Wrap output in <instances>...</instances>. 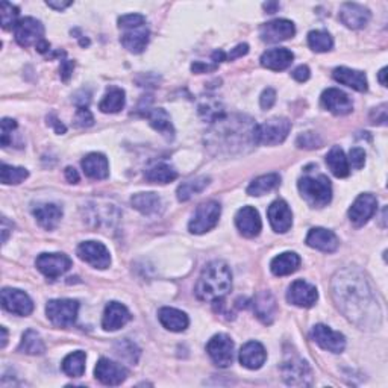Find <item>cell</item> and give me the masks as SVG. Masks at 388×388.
Listing matches in <instances>:
<instances>
[{
    "label": "cell",
    "mask_w": 388,
    "mask_h": 388,
    "mask_svg": "<svg viewBox=\"0 0 388 388\" xmlns=\"http://www.w3.org/2000/svg\"><path fill=\"white\" fill-rule=\"evenodd\" d=\"M82 168L87 176L96 181L106 179L109 174V164L102 153H90L82 159Z\"/></svg>",
    "instance_id": "32"
},
{
    "label": "cell",
    "mask_w": 388,
    "mask_h": 388,
    "mask_svg": "<svg viewBox=\"0 0 388 388\" xmlns=\"http://www.w3.org/2000/svg\"><path fill=\"white\" fill-rule=\"evenodd\" d=\"M308 46L314 52L323 54L334 47V40L326 31H311L308 34Z\"/></svg>",
    "instance_id": "44"
},
{
    "label": "cell",
    "mask_w": 388,
    "mask_h": 388,
    "mask_svg": "<svg viewBox=\"0 0 388 388\" xmlns=\"http://www.w3.org/2000/svg\"><path fill=\"white\" fill-rule=\"evenodd\" d=\"M220 214H222V207L220 203L216 201H208L199 205L193 218L190 220L188 225L190 232L196 233V236H201V233L211 231L218 223Z\"/></svg>",
    "instance_id": "6"
},
{
    "label": "cell",
    "mask_w": 388,
    "mask_h": 388,
    "mask_svg": "<svg viewBox=\"0 0 388 388\" xmlns=\"http://www.w3.org/2000/svg\"><path fill=\"white\" fill-rule=\"evenodd\" d=\"M319 299L317 288L304 279H297L290 285L287 291V300L299 308H311Z\"/></svg>",
    "instance_id": "16"
},
{
    "label": "cell",
    "mask_w": 388,
    "mask_h": 388,
    "mask_svg": "<svg viewBox=\"0 0 388 388\" xmlns=\"http://www.w3.org/2000/svg\"><path fill=\"white\" fill-rule=\"evenodd\" d=\"M247 52H249V46L246 45V43H244V45H238L236 49L231 50V54L226 55V60H229V61L237 60V58L247 55Z\"/></svg>",
    "instance_id": "55"
},
{
    "label": "cell",
    "mask_w": 388,
    "mask_h": 388,
    "mask_svg": "<svg viewBox=\"0 0 388 388\" xmlns=\"http://www.w3.org/2000/svg\"><path fill=\"white\" fill-rule=\"evenodd\" d=\"M232 287V273L225 261H212L203 269L196 285V296L203 302H217Z\"/></svg>",
    "instance_id": "3"
},
{
    "label": "cell",
    "mask_w": 388,
    "mask_h": 388,
    "mask_svg": "<svg viewBox=\"0 0 388 388\" xmlns=\"http://www.w3.org/2000/svg\"><path fill=\"white\" fill-rule=\"evenodd\" d=\"M297 188L304 199L308 202L311 207H326L332 199V185L331 181L325 174L319 176H305L299 179Z\"/></svg>",
    "instance_id": "4"
},
{
    "label": "cell",
    "mask_w": 388,
    "mask_h": 388,
    "mask_svg": "<svg viewBox=\"0 0 388 388\" xmlns=\"http://www.w3.org/2000/svg\"><path fill=\"white\" fill-rule=\"evenodd\" d=\"M282 378L288 385L308 387L312 384V372L308 363L300 358H291L285 361L281 367Z\"/></svg>",
    "instance_id": "9"
},
{
    "label": "cell",
    "mask_w": 388,
    "mask_h": 388,
    "mask_svg": "<svg viewBox=\"0 0 388 388\" xmlns=\"http://www.w3.org/2000/svg\"><path fill=\"white\" fill-rule=\"evenodd\" d=\"M146 117H148L150 126L158 130L161 135H164L166 138H168V140H172L174 137V129L170 120V115H168L166 109L163 108L149 109V111L146 113Z\"/></svg>",
    "instance_id": "35"
},
{
    "label": "cell",
    "mask_w": 388,
    "mask_h": 388,
    "mask_svg": "<svg viewBox=\"0 0 388 388\" xmlns=\"http://www.w3.org/2000/svg\"><path fill=\"white\" fill-rule=\"evenodd\" d=\"M133 207L140 211L143 216H158L163 212V199L157 193H137L130 199Z\"/></svg>",
    "instance_id": "30"
},
{
    "label": "cell",
    "mask_w": 388,
    "mask_h": 388,
    "mask_svg": "<svg viewBox=\"0 0 388 388\" xmlns=\"http://www.w3.org/2000/svg\"><path fill=\"white\" fill-rule=\"evenodd\" d=\"M47 120H49V124H52V126L55 128L56 134H65V130H67V129H65L64 124H62L60 120H58L54 114L49 115Z\"/></svg>",
    "instance_id": "57"
},
{
    "label": "cell",
    "mask_w": 388,
    "mask_h": 388,
    "mask_svg": "<svg viewBox=\"0 0 388 388\" xmlns=\"http://www.w3.org/2000/svg\"><path fill=\"white\" fill-rule=\"evenodd\" d=\"M94 375L104 385H120L126 380L128 370L119 363H114L108 358H100L94 369Z\"/></svg>",
    "instance_id": "18"
},
{
    "label": "cell",
    "mask_w": 388,
    "mask_h": 388,
    "mask_svg": "<svg viewBox=\"0 0 388 388\" xmlns=\"http://www.w3.org/2000/svg\"><path fill=\"white\" fill-rule=\"evenodd\" d=\"M149 29L146 26L129 29V31L122 35V45L124 49H128L130 54H141L149 45Z\"/></svg>",
    "instance_id": "33"
},
{
    "label": "cell",
    "mask_w": 388,
    "mask_h": 388,
    "mask_svg": "<svg viewBox=\"0 0 388 388\" xmlns=\"http://www.w3.org/2000/svg\"><path fill=\"white\" fill-rule=\"evenodd\" d=\"M326 164L329 170L332 172L334 176L336 178H347L350 173V167L347 163V158L344 155L343 149L340 146H334L326 155Z\"/></svg>",
    "instance_id": "36"
},
{
    "label": "cell",
    "mask_w": 388,
    "mask_h": 388,
    "mask_svg": "<svg viewBox=\"0 0 388 388\" xmlns=\"http://www.w3.org/2000/svg\"><path fill=\"white\" fill-rule=\"evenodd\" d=\"M32 212L41 228L47 231L55 229L62 218V208L55 203H40L36 205Z\"/></svg>",
    "instance_id": "27"
},
{
    "label": "cell",
    "mask_w": 388,
    "mask_h": 388,
    "mask_svg": "<svg viewBox=\"0 0 388 388\" xmlns=\"http://www.w3.org/2000/svg\"><path fill=\"white\" fill-rule=\"evenodd\" d=\"M349 167L352 166L355 170H361L365 164V152L361 148H354L350 149L349 152V158H347Z\"/></svg>",
    "instance_id": "50"
},
{
    "label": "cell",
    "mask_w": 388,
    "mask_h": 388,
    "mask_svg": "<svg viewBox=\"0 0 388 388\" xmlns=\"http://www.w3.org/2000/svg\"><path fill=\"white\" fill-rule=\"evenodd\" d=\"M332 297L339 310L361 329H378L383 323V311L367 277L356 267L336 272L332 279Z\"/></svg>",
    "instance_id": "1"
},
{
    "label": "cell",
    "mask_w": 388,
    "mask_h": 388,
    "mask_svg": "<svg viewBox=\"0 0 388 388\" xmlns=\"http://www.w3.org/2000/svg\"><path fill=\"white\" fill-rule=\"evenodd\" d=\"M277 8H279V3H276V2H269V3H264V10H266L269 14H273Z\"/></svg>",
    "instance_id": "62"
},
{
    "label": "cell",
    "mask_w": 388,
    "mask_h": 388,
    "mask_svg": "<svg viewBox=\"0 0 388 388\" xmlns=\"http://www.w3.org/2000/svg\"><path fill=\"white\" fill-rule=\"evenodd\" d=\"M19 8L16 5H12L10 2H2L0 3V20H2V27L8 29L17 26V19H19Z\"/></svg>",
    "instance_id": "45"
},
{
    "label": "cell",
    "mask_w": 388,
    "mask_h": 388,
    "mask_svg": "<svg viewBox=\"0 0 388 388\" xmlns=\"http://www.w3.org/2000/svg\"><path fill=\"white\" fill-rule=\"evenodd\" d=\"M297 146L300 149H319L321 148V144H323V141H321V138L317 135V134H314V133H305V134H300L297 137Z\"/></svg>",
    "instance_id": "47"
},
{
    "label": "cell",
    "mask_w": 388,
    "mask_h": 388,
    "mask_svg": "<svg viewBox=\"0 0 388 388\" xmlns=\"http://www.w3.org/2000/svg\"><path fill=\"white\" fill-rule=\"evenodd\" d=\"M276 102V91L273 89H266L260 98V105L262 109H270Z\"/></svg>",
    "instance_id": "52"
},
{
    "label": "cell",
    "mask_w": 388,
    "mask_h": 388,
    "mask_svg": "<svg viewBox=\"0 0 388 388\" xmlns=\"http://www.w3.org/2000/svg\"><path fill=\"white\" fill-rule=\"evenodd\" d=\"M269 222L277 233H285L291 229L293 212L285 201H275L267 211Z\"/></svg>",
    "instance_id": "20"
},
{
    "label": "cell",
    "mask_w": 388,
    "mask_h": 388,
    "mask_svg": "<svg viewBox=\"0 0 388 388\" xmlns=\"http://www.w3.org/2000/svg\"><path fill=\"white\" fill-rule=\"evenodd\" d=\"M291 130V123L284 117H273L261 124H256L255 143L261 146H276L285 141Z\"/></svg>",
    "instance_id": "5"
},
{
    "label": "cell",
    "mask_w": 388,
    "mask_h": 388,
    "mask_svg": "<svg viewBox=\"0 0 388 388\" xmlns=\"http://www.w3.org/2000/svg\"><path fill=\"white\" fill-rule=\"evenodd\" d=\"M320 104L335 115H347L354 111V104L346 93L339 89H328L320 98Z\"/></svg>",
    "instance_id": "19"
},
{
    "label": "cell",
    "mask_w": 388,
    "mask_h": 388,
    "mask_svg": "<svg viewBox=\"0 0 388 388\" xmlns=\"http://www.w3.org/2000/svg\"><path fill=\"white\" fill-rule=\"evenodd\" d=\"M2 306L16 316L26 317L34 311V302L25 291L17 288L2 290Z\"/></svg>",
    "instance_id": "14"
},
{
    "label": "cell",
    "mask_w": 388,
    "mask_h": 388,
    "mask_svg": "<svg viewBox=\"0 0 388 388\" xmlns=\"http://www.w3.org/2000/svg\"><path fill=\"white\" fill-rule=\"evenodd\" d=\"M130 319L133 316L126 306L119 302H109L105 308L104 319H102V326L105 331H117L126 325Z\"/></svg>",
    "instance_id": "24"
},
{
    "label": "cell",
    "mask_w": 388,
    "mask_h": 388,
    "mask_svg": "<svg viewBox=\"0 0 388 388\" xmlns=\"http://www.w3.org/2000/svg\"><path fill=\"white\" fill-rule=\"evenodd\" d=\"M14 35H16V41L21 47H36L45 40V26L41 25L40 20L25 17L19 20L17 26L14 27Z\"/></svg>",
    "instance_id": "8"
},
{
    "label": "cell",
    "mask_w": 388,
    "mask_h": 388,
    "mask_svg": "<svg viewBox=\"0 0 388 388\" xmlns=\"http://www.w3.org/2000/svg\"><path fill=\"white\" fill-rule=\"evenodd\" d=\"M296 34L295 23L285 19H277L267 21L260 27V36L264 43H281L288 38H293Z\"/></svg>",
    "instance_id": "15"
},
{
    "label": "cell",
    "mask_w": 388,
    "mask_h": 388,
    "mask_svg": "<svg viewBox=\"0 0 388 388\" xmlns=\"http://www.w3.org/2000/svg\"><path fill=\"white\" fill-rule=\"evenodd\" d=\"M27 176L29 172L23 167H14L8 164H2V167H0V181L5 185L21 184Z\"/></svg>",
    "instance_id": "43"
},
{
    "label": "cell",
    "mask_w": 388,
    "mask_h": 388,
    "mask_svg": "<svg viewBox=\"0 0 388 388\" xmlns=\"http://www.w3.org/2000/svg\"><path fill=\"white\" fill-rule=\"evenodd\" d=\"M36 50H38L40 54H46L50 50V43L46 41V40H43L38 46H36Z\"/></svg>",
    "instance_id": "61"
},
{
    "label": "cell",
    "mask_w": 388,
    "mask_h": 388,
    "mask_svg": "<svg viewBox=\"0 0 388 388\" xmlns=\"http://www.w3.org/2000/svg\"><path fill=\"white\" fill-rule=\"evenodd\" d=\"M310 76H311V73L306 65H299V67L293 71V78H295L297 82H306V80L310 79Z\"/></svg>",
    "instance_id": "54"
},
{
    "label": "cell",
    "mask_w": 388,
    "mask_h": 388,
    "mask_svg": "<svg viewBox=\"0 0 388 388\" xmlns=\"http://www.w3.org/2000/svg\"><path fill=\"white\" fill-rule=\"evenodd\" d=\"M79 260H82L85 262H89L90 266L96 269H108L111 264V255L104 243H99V241H85V243H80L78 246L76 251Z\"/></svg>",
    "instance_id": "10"
},
{
    "label": "cell",
    "mask_w": 388,
    "mask_h": 388,
    "mask_svg": "<svg viewBox=\"0 0 388 388\" xmlns=\"http://www.w3.org/2000/svg\"><path fill=\"white\" fill-rule=\"evenodd\" d=\"M385 76H387V69L384 67L383 70H380V71H379V76H378V78H379V82H380V85H383V87H387V80H385Z\"/></svg>",
    "instance_id": "64"
},
{
    "label": "cell",
    "mask_w": 388,
    "mask_h": 388,
    "mask_svg": "<svg viewBox=\"0 0 388 388\" xmlns=\"http://www.w3.org/2000/svg\"><path fill=\"white\" fill-rule=\"evenodd\" d=\"M124 104H126L124 91L119 89V87H111V89H108L104 99L100 100L99 109L105 114H115L122 111L124 108Z\"/></svg>",
    "instance_id": "37"
},
{
    "label": "cell",
    "mask_w": 388,
    "mask_h": 388,
    "mask_svg": "<svg viewBox=\"0 0 388 388\" xmlns=\"http://www.w3.org/2000/svg\"><path fill=\"white\" fill-rule=\"evenodd\" d=\"M19 350L26 355H43L46 352V346L38 332L34 331V329H27L23 339H21Z\"/></svg>",
    "instance_id": "39"
},
{
    "label": "cell",
    "mask_w": 388,
    "mask_h": 388,
    "mask_svg": "<svg viewBox=\"0 0 388 388\" xmlns=\"http://www.w3.org/2000/svg\"><path fill=\"white\" fill-rule=\"evenodd\" d=\"M370 120L373 124H385L387 122V105H380L375 108L370 114Z\"/></svg>",
    "instance_id": "53"
},
{
    "label": "cell",
    "mask_w": 388,
    "mask_h": 388,
    "mask_svg": "<svg viewBox=\"0 0 388 388\" xmlns=\"http://www.w3.org/2000/svg\"><path fill=\"white\" fill-rule=\"evenodd\" d=\"M144 21L146 19L144 16H141V14H126V16H122L119 19V27L129 31V29H137L144 26Z\"/></svg>",
    "instance_id": "48"
},
{
    "label": "cell",
    "mask_w": 388,
    "mask_h": 388,
    "mask_svg": "<svg viewBox=\"0 0 388 388\" xmlns=\"http://www.w3.org/2000/svg\"><path fill=\"white\" fill-rule=\"evenodd\" d=\"M0 332H2V344L0 346L5 347L6 346V343H8V331H6V328H0Z\"/></svg>",
    "instance_id": "63"
},
{
    "label": "cell",
    "mask_w": 388,
    "mask_h": 388,
    "mask_svg": "<svg viewBox=\"0 0 388 388\" xmlns=\"http://www.w3.org/2000/svg\"><path fill=\"white\" fill-rule=\"evenodd\" d=\"M65 179H67L70 184H78L79 182V173L75 170L73 167H67L65 168Z\"/></svg>",
    "instance_id": "58"
},
{
    "label": "cell",
    "mask_w": 388,
    "mask_h": 388,
    "mask_svg": "<svg viewBox=\"0 0 388 388\" xmlns=\"http://www.w3.org/2000/svg\"><path fill=\"white\" fill-rule=\"evenodd\" d=\"M79 304L71 299H55L46 305L47 319L58 328L71 326L76 321Z\"/></svg>",
    "instance_id": "7"
},
{
    "label": "cell",
    "mask_w": 388,
    "mask_h": 388,
    "mask_svg": "<svg viewBox=\"0 0 388 388\" xmlns=\"http://www.w3.org/2000/svg\"><path fill=\"white\" fill-rule=\"evenodd\" d=\"M293 60H295V55H293L291 50L288 49H270L267 52L262 54L261 56V65L269 70L273 71H281L288 69Z\"/></svg>",
    "instance_id": "28"
},
{
    "label": "cell",
    "mask_w": 388,
    "mask_h": 388,
    "mask_svg": "<svg viewBox=\"0 0 388 388\" xmlns=\"http://www.w3.org/2000/svg\"><path fill=\"white\" fill-rule=\"evenodd\" d=\"M46 5L50 6V8L56 10V11H61V10L69 8V6L71 5V2H55V0H47Z\"/></svg>",
    "instance_id": "60"
},
{
    "label": "cell",
    "mask_w": 388,
    "mask_h": 388,
    "mask_svg": "<svg viewBox=\"0 0 388 388\" xmlns=\"http://www.w3.org/2000/svg\"><path fill=\"white\" fill-rule=\"evenodd\" d=\"M340 20L349 29H363L370 20V11L360 3H344L340 8Z\"/></svg>",
    "instance_id": "22"
},
{
    "label": "cell",
    "mask_w": 388,
    "mask_h": 388,
    "mask_svg": "<svg viewBox=\"0 0 388 388\" xmlns=\"http://www.w3.org/2000/svg\"><path fill=\"white\" fill-rule=\"evenodd\" d=\"M217 65H208V64H203V62H194L192 65V70L194 73H205V71H211V70H216Z\"/></svg>",
    "instance_id": "59"
},
{
    "label": "cell",
    "mask_w": 388,
    "mask_h": 388,
    "mask_svg": "<svg viewBox=\"0 0 388 388\" xmlns=\"http://www.w3.org/2000/svg\"><path fill=\"white\" fill-rule=\"evenodd\" d=\"M311 335L312 340L316 341L321 349L328 350V352L341 354L344 347H346V339H344V335L332 331V329L326 325L314 326Z\"/></svg>",
    "instance_id": "17"
},
{
    "label": "cell",
    "mask_w": 388,
    "mask_h": 388,
    "mask_svg": "<svg viewBox=\"0 0 388 388\" xmlns=\"http://www.w3.org/2000/svg\"><path fill=\"white\" fill-rule=\"evenodd\" d=\"M236 225L241 236L247 238H253L260 236L262 223L258 211L252 207H243L236 216Z\"/></svg>",
    "instance_id": "21"
},
{
    "label": "cell",
    "mask_w": 388,
    "mask_h": 388,
    "mask_svg": "<svg viewBox=\"0 0 388 388\" xmlns=\"http://www.w3.org/2000/svg\"><path fill=\"white\" fill-rule=\"evenodd\" d=\"M253 311L255 316L258 317L264 325L273 323L277 312L276 299L270 291H262L253 299Z\"/></svg>",
    "instance_id": "26"
},
{
    "label": "cell",
    "mask_w": 388,
    "mask_h": 388,
    "mask_svg": "<svg viewBox=\"0 0 388 388\" xmlns=\"http://www.w3.org/2000/svg\"><path fill=\"white\" fill-rule=\"evenodd\" d=\"M207 352L218 367H229L233 361V341L226 334H217L208 341Z\"/></svg>",
    "instance_id": "11"
},
{
    "label": "cell",
    "mask_w": 388,
    "mask_h": 388,
    "mask_svg": "<svg viewBox=\"0 0 388 388\" xmlns=\"http://www.w3.org/2000/svg\"><path fill=\"white\" fill-rule=\"evenodd\" d=\"M256 123L247 115H222L214 122L208 135V146L217 153H244L255 146Z\"/></svg>",
    "instance_id": "2"
},
{
    "label": "cell",
    "mask_w": 388,
    "mask_h": 388,
    "mask_svg": "<svg viewBox=\"0 0 388 388\" xmlns=\"http://www.w3.org/2000/svg\"><path fill=\"white\" fill-rule=\"evenodd\" d=\"M178 178V172L172 166L161 163L153 166L146 170V179L149 182H157V184H168Z\"/></svg>",
    "instance_id": "41"
},
{
    "label": "cell",
    "mask_w": 388,
    "mask_h": 388,
    "mask_svg": "<svg viewBox=\"0 0 388 388\" xmlns=\"http://www.w3.org/2000/svg\"><path fill=\"white\" fill-rule=\"evenodd\" d=\"M158 319L161 321V325L172 332L185 331L190 325L188 316L184 311L176 308H168V306H164V308L159 310Z\"/></svg>",
    "instance_id": "31"
},
{
    "label": "cell",
    "mask_w": 388,
    "mask_h": 388,
    "mask_svg": "<svg viewBox=\"0 0 388 388\" xmlns=\"http://www.w3.org/2000/svg\"><path fill=\"white\" fill-rule=\"evenodd\" d=\"M94 123V117L87 106H79L75 115V124L79 128H89Z\"/></svg>",
    "instance_id": "49"
},
{
    "label": "cell",
    "mask_w": 388,
    "mask_h": 388,
    "mask_svg": "<svg viewBox=\"0 0 388 388\" xmlns=\"http://www.w3.org/2000/svg\"><path fill=\"white\" fill-rule=\"evenodd\" d=\"M35 264L36 269L47 276L49 279H56L65 272H69L71 267V260L65 253H41L36 258Z\"/></svg>",
    "instance_id": "12"
},
{
    "label": "cell",
    "mask_w": 388,
    "mask_h": 388,
    "mask_svg": "<svg viewBox=\"0 0 388 388\" xmlns=\"http://www.w3.org/2000/svg\"><path fill=\"white\" fill-rule=\"evenodd\" d=\"M306 244L320 252L332 253L339 249L340 241L335 233L325 228H312L306 236Z\"/></svg>",
    "instance_id": "23"
},
{
    "label": "cell",
    "mask_w": 388,
    "mask_h": 388,
    "mask_svg": "<svg viewBox=\"0 0 388 388\" xmlns=\"http://www.w3.org/2000/svg\"><path fill=\"white\" fill-rule=\"evenodd\" d=\"M279 185H281V176L277 173L262 174V176L256 178L251 182V185L247 187V194L249 196H262V194L273 192V190Z\"/></svg>",
    "instance_id": "38"
},
{
    "label": "cell",
    "mask_w": 388,
    "mask_h": 388,
    "mask_svg": "<svg viewBox=\"0 0 388 388\" xmlns=\"http://www.w3.org/2000/svg\"><path fill=\"white\" fill-rule=\"evenodd\" d=\"M332 76H334L336 82L346 85V87H349V89H352L355 91L364 93V91H367V89H369L367 78H365L364 73L360 71V70H352V69H347V67H339V69L334 70Z\"/></svg>",
    "instance_id": "29"
},
{
    "label": "cell",
    "mask_w": 388,
    "mask_h": 388,
    "mask_svg": "<svg viewBox=\"0 0 388 388\" xmlns=\"http://www.w3.org/2000/svg\"><path fill=\"white\" fill-rule=\"evenodd\" d=\"M117 352H119L120 356L128 358V360L134 364L138 361V356H140V350H138L134 343H130L128 340L117 344Z\"/></svg>",
    "instance_id": "46"
},
{
    "label": "cell",
    "mask_w": 388,
    "mask_h": 388,
    "mask_svg": "<svg viewBox=\"0 0 388 388\" xmlns=\"http://www.w3.org/2000/svg\"><path fill=\"white\" fill-rule=\"evenodd\" d=\"M16 128H17L16 120H12V119H3L2 120V146H3V148H8L10 143L12 141L11 134Z\"/></svg>",
    "instance_id": "51"
},
{
    "label": "cell",
    "mask_w": 388,
    "mask_h": 388,
    "mask_svg": "<svg viewBox=\"0 0 388 388\" xmlns=\"http://www.w3.org/2000/svg\"><path fill=\"white\" fill-rule=\"evenodd\" d=\"M300 256L295 252H284L277 255L273 261L270 262V270L275 276H287L295 273L296 270L300 267Z\"/></svg>",
    "instance_id": "34"
},
{
    "label": "cell",
    "mask_w": 388,
    "mask_h": 388,
    "mask_svg": "<svg viewBox=\"0 0 388 388\" xmlns=\"http://www.w3.org/2000/svg\"><path fill=\"white\" fill-rule=\"evenodd\" d=\"M267 360V352L264 346L258 341H249L240 350V363L246 369L256 370L261 369Z\"/></svg>",
    "instance_id": "25"
},
{
    "label": "cell",
    "mask_w": 388,
    "mask_h": 388,
    "mask_svg": "<svg viewBox=\"0 0 388 388\" xmlns=\"http://www.w3.org/2000/svg\"><path fill=\"white\" fill-rule=\"evenodd\" d=\"M85 361L87 355L82 350H76L64 358L62 361V372L70 378H80L85 372Z\"/></svg>",
    "instance_id": "40"
},
{
    "label": "cell",
    "mask_w": 388,
    "mask_h": 388,
    "mask_svg": "<svg viewBox=\"0 0 388 388\" xmlns=\"http://www.w3.org/2000/svg\"><path fill=\"white\" fill-rule=\"evenodd\" d=\"M209 181H211V179L207 178V176H201V178H196V179L184 182V184L179 185L178 192H176L178 199H179L181 202L190 201L193 196L202 193L203 190L209 185Z\"/></svg>",
    "instance_id": "42"
},
{
    "label": "cell",
    "mask_w": 388,
    "mask_h": 388,
    "mask_svg": "<svg viewBox=\"0 0 388 388\" xmlns=\"http://www.w3.org/2000/svg\"><path fill=\"white\" fill-rule=\"evenodd\" d=\"M73 67H75V62L73 61H69V60L61 61V79L64 80V82H67V80L70 79L71 73H73Z\"/></svg>",
    "instance_id": "56"
},
{
    "label": "cell",
    "mask_w": 388,
    "mask_h": 388,
    "mask_svg": "<svg viewBox=\"0 0 388 388\" xmlns=\"http://www.w3.org/2000/svg\"><path fill=\"white\" fill-rule=\"evenodd\" d=\"M378 209V199L370 193L360 194L349 209V218L356 228H361L375 216Z\"/></svg>",
    "instance_id": "13"
}]
</instances>
